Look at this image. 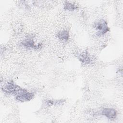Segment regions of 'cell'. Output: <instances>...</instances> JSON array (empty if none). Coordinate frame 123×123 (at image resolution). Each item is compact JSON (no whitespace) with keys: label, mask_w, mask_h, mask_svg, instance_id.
<instances>
[{"label":"cell","mask_w":123,"mask_h":123,"mask_svg":"<svg viewBox=\"0 0 123 123\" xmlns=\"http://www.w3.org/2000/svg\"><path fill=\"white\" fill-rule=\"evenodd\" d=\"M34 92L28 91L25 88L20 87L14 96L15 99L21 102H26L31 100L34 97Z\"/></svg>","instance_id":"obj_1"},{"label":"cell","mask_w":123,"mask_h":123,"mask_svg":"<svg viewBox=\"0 0 123 123\" xmlns=\"http://www.w3.org/2000/svg\"><path fill=\"white\" fill-rule=\"evenodd\" d=\"M20 87L13 81H9L2 86L1 89L5 93L15 95Z\"/></svg>","instance_id":"obj_2"},{"label":"cell","mask_w":123,"mask_h":123,"mask_svg":"<svg viewBox=\"0 0 123 123\" xmlns=\"http://www.w3.org/2000/svg\"><path fill=\"white\" fill-rule=\"evenodd\" d=\"M95 28L98 31L96 33V35L98 36L103 35L110 30L107 22L104 20L98 22L96 24Z\"/></svg>","instance_id":"obj_3"},{"label":"cell","mask_w":123,"mask_h":123,"mask_svg":"<svg viewBox=\"0 0 123 123\" xmlns=\"http://www.w3.org/2000/svg\"><path fill=\"white\" fill-rule=\"evenodd\" d=\"M21 45L27 49H38L42 47L41 43L36 44L33 39L31 37H28L24 39L21 42Z\"/></svg>","instance_id":"obj_4"},{"label":"cell","mask_w":123,"mask_h":123,"mask_svg":"<svg viewBox=\"0 0 123 123\" xmlns=\"http://www.w3.org/2000/svg\"><path fill=\"white\" fill-rule=\"evenodd\" d=\"M101 114L109 120H114L116 118L117 111L113 108H105L102 111Z\"/></svg>","instance_id":"obj_5"},{"label":"cell","mask_w":123,"mask_h":123,"mask_svg":"<svg viewBox=\"0 0 123 123\" xmlns=\"http://www.w3.org/2000/svg\"><path fill=\"white\" fill-rule=\"evenodd\" d=\"M79 61L85 64H89L92 61L91 57L86 51L82 52L78 57Z\"/></svg>","instance_id":"obj_6"},{"label":"cell","mask_w":123,"mask_h":123,"mask_svg":"<svg viewBox=\"0 0 123 123\" xmlns=\"http://www.w3.org/2000/svg\"><path fill=\"white\" fill-rule=\"evenodd\" d=\"M56 36L60 40L64 42H67L68 41L70 37L69 32L66 30H63L59 32L56 35Z\"/></svg>","instance_id":"obj_7"},{"label":"cell","mask_w":123,"mask_h":123,"mask_svg":"<svg viewBox=\"0 0 123 123\" xmlns=\"http://www.w3.org/2000/svg\"><path fill=\"white\" fill-rule=\"evenodd\" d=\"M64 99H56V100H51V99H49L45 102V104L46 105L48 106H51L53 105H61L62 104H63L65 102Z\"/></svg>","instance_id":"obj_8"},{"label":"cell","mask_w":123,"mask_h":123,"mask_svg":"<svg viewBox=\"0 0 123 123\" xmlns=\"http://www.w3.org/2000/svg\"><path fill=\"white\" fill-rule=\"evenodd\" d=\"M63 8L64 10L69 11H74L78 8L77 6L75 4L68 1H66L64 3Z\"/></svg>","instance_id":"obj_9"}]
</instances>
